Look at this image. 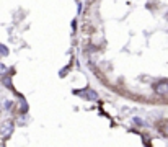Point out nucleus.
<instances>
[{
	"label": "nucleus",
	"instance_id": "nucleus-6",
	"mask_svg": "<svg viewBox=\"0 0 168 147\" xmlns=\"http://www.w3.org/2000/svg\"><path fill=\"white\" fill-rule=\"evenodd\" d=\"M21 111H23V113H26V111H28V105L25 103V101L21 103Z\"/></svg>",
	"mask_w": 168,
	"mask_h": 147
},
{
	"label": "nucleus",
	"instance_id": "nucleus-12",
	"mask_svg": "<svg viewBox=\"0 0 168 147\" xmlns=\"http://www.w3.org/2000/svg\"><path fill=\"white\" fill-rule=\"evenodd\" d=\"M166 134H168V128H166Z\"/></svg>",
	"mask_w": 168,
	"mask_h": 147
},
{
	"label": "nucleus",
	"instance_id": "nucleus-3",
	"mask_svg": "<svg viewBox=\"0 0 168 147\" xmlns=\"http://www.w3.org/2000/svg\"><path fill=\"white\" fill-rule=\"evenodd\" d=\"M82 95H86V98L88 100H96V92H93V90H82V92H80Z\"/></svg>",
	"mask_w": 168,
	"mask_h": 147
},
{
	"label": "nucleus",
	"instance_id": "nucleus-10",
	"mask_svg": "<svg viewBox=\"0 0 168 147\" xmlns=\"http://www.w3.org/2000/svg\"><path fill=\"white\" fill-rule=\"evenodd\" d=\"M82 10H83V7H82V3H78V7H77V12L80 13V12H82Z\"/></svg>",
	"mask_w": 168,
	"mask_h": 147
},
{
	"label": "nucleus",
	"instance_id": "nucleus-11",
	"mask_svg": "<svg viewBox=\"0 0 168 147\" xmlns=\"http://www.w3.org/2000/svg\"><path fill=\"white\" fill-rule=\"evenodd\" d=\"M166 20H168V12H166Z\"/></svg>",
	"mask_w": 168,
	"mask_h": 147
},
{
	"label": "nucleus",
	"instance_id": "nucleus-5",
	"mask_svg": "<svg viewBox=\"0 0 168 147\" xmlns=\"http://www.w3.org/2000/svg\"><path fill=\"white\" fill-rule=\"evenodd\" d=\"M5 72H7V67H5L3 64H0V75H3Z\"/></svg>",
	"mask_w": 168,
	"mask_h": 147
},
{
	"label": "nucleus",
	"instance_id": "nucleus-9",
	"mask_svg": "<svg viewBox=\"0 0 168 147\" xmlns=\"http://www.w3.org/2000/svg\"><path fill=\"white\" fill-rule=\"evenodd\" d=\"M5 108H11V101H5Z\"/></svg>",
	"mask_w": 168,
	"mask_h": 147
},
{
	"label": "nucleus",
	"instance_id": "nucleus-1",
	"mask_svg": "<svg viewBox=\"0 0 168 147\" xmlns=\"http://www.w3.org/2000/svg\"><path fill=\"white\" fill-rule=\"evenodd\" d=\"M153 90L158 95H166L168 93V80H160L153 85Z\"/></svg>",
	"mask_w": 168,
	"mask_h": 147
},
{
	"label": "nucleus",
	"instance_id": "nucleus-4",
	"mask_svg": "<svg viewBox=\"0 0 168 147\" xmlns=\"http://www.w3.org/2000/svg\"><path fill=\"white\" fill-rule=\"evenodd\" d=\"M132 121H134V124H136V126H145V123H144V121L141 120V118H134Z\"/></svg>",
	"mask_w": 168,
	"mask_h": 147
},
{
	"label": "nucleus",
	"instance_id": "nucleus-13",
	"mask_svg": "<svg viewBox=\"0 0 168 147\" xmlns=\"http://www.w3.org/2000/svg\"><path fill=\"white\" fill-rule=\"evenodd\" d=\"M0 54H2V52H0Z\"/></svg>",
	"mask_w": 168,
	"mask_h": 147
},
{
	"label": "nucleus",
	"instance_id": "nucleus-2",
	"mask_svg": "<svg viewBox=\"0 0 168 147\" xmlns=\"http://www.w3.org/2000/svg\"><path fill=\"white\" fill-rule=\"evenodd\" d=\"M11 132H13V124H11L10 121H7L3 124V129H2V132H0V136H2L3 139H8L11 136Z\"/></svg>",
	"mask_w": 168,
	"mask_h": 147
},
{
	"label": "nucleus",
	"instance_id": "nucleus-7",
	"mask_svg": "<svg viewBox=\"0 0 168 147\" xmlns=\"http://www.w3.org/2000/svg\"><path fill=\"white\" fill-rule=\"evenodd\" d=\"M0 52H3L5 56H7V54H8V49L5 48V46H0Z\"/></svg>",
	"mask_w": 168,
	"mask_h": 147
},
{
	"label": "nucleus",
	"instance_id": "nucleus-8",
	"mask_svg": "<svg viewBox=\"0 0 168 147\" xmlns=\"http://www.w3.org/2000/svg\"><path fill=\"white\" fill-rule=\"evenodd\" d=\"M3 83H5V87H10V77H5L3 78Z\"/></svg>",
	"mask_w": 168,
	"mask_h": 147
}]
</instances>
